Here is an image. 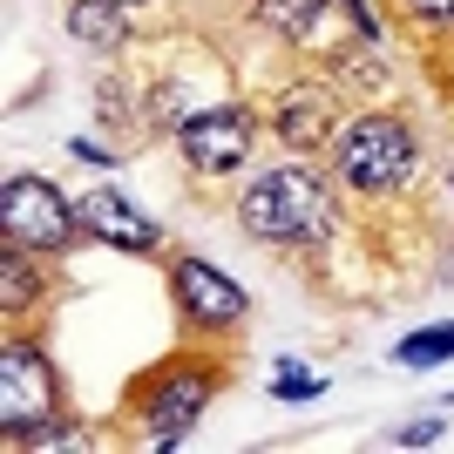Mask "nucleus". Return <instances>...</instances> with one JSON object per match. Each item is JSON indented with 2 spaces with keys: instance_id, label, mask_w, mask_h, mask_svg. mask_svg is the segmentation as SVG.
<instances>
[{
  "instance_id": "obj_1",
  "label": "nucleus",
  "mask_w": 454,
  "mask_h": 454,
  "mask_svg": "<svg viewBox=\"0 0 454 454\" xmlns=\"http://www.w3.org/2000/svg\"><path fill=\"white\" fill-rule=\"evenodd\" d=\"M238 231L258 238L271 251H319L333 231H340V197L312 163H278V170H258L238 190Z\"/></svg>"
},
{
  "instance_id": "obj_2",
  "label": "nucleus",
  "mask_w": 454,
  "mask_h": 454,
  "mask_svg": "<svg viewBox=\"0 0 454 454\" xmlns=\"http://www.w3.org/2000/svg\"><path fill=\"white\" fill-rule=\"evenodd\" d=\"M325 163H333V184L353 197H400L420 176V136L387 109H360L340 122Z\"/></svg>"
},
{
  "instance_id": "obj_3",
  "label": "nucleus",
  "mask_w": 454,
  "mask_h": 454,
  "mask_svg": "<svg viewBox=\"0 0 454 454\" xmlns=\"http://www.w3.org/2000/svg\"><path fill=\"white\" fill-rule=\"evenodd\" d=\"M217 360H204V353H176V360H163L150 380H143V394H136V427H143V441H150L156 454L184 448L190 434H197V420L210 414V400H217Z\"/></svg>"
},
{
  "instance_id": "obj_4",
  "label": "nucleus",
  "mask_w": 454,
  "mask_h": 454,
  "mask_svg": "<svg viewBox=\"0 0 454 454\" xmlns=\"http://www.w3.org/2000/svg\"><path fill=\"white\" fill-rule=\"evenodd\" d=\"M0 231H7V245H27L41 258H68L82 238V210L48 176H7L0 184Z\"/></svg>"
},
{
  "instance_id": "obj_5",
  "label": "nucleus",
  "mask_w": 454,
  "mask_h": 454,
  "mask_svg": "<svg viewBox=\"0 0 454 454\" xmlns=\"http://www.w3.org/2000/svg\"><path fill=\"white\" fill-rule=\"evenodd\" d=\"M170 305L190 333H238L251 319V292L231 278L224 265H210L197 251H184L170 265Z\"/></svg>"
},
{
  "instance_id": "obj_6",
  "label": "nucleus",
  "mask_w": 454,
  "mask_h": 454,
  "mask_svg": "<svg viewBox=\"0 0 454 454\" xmlns=\"http://www.w3.org/2000/svg\"><path fill=\"white\" fill-rule=\"evenodd\" d=\"M251 150H258V115H251V102H210V109H197L184 129H176V156H184V170H197V176L245 170Z\"/></svg>"
},
{
  "instance_id": "obj_7",
  "label": "nucleus",
  "mask_w": 454,
  "mask_h": 454,
  "mask_svg": "<svg viewBox=\"0 0 454 454\" xmlns=\"http://www.w3.org/2000/svg\"><path fill=\"white\" fill-rule=\"evenodd\" d=\"M340 122H346V89H340L333 75L285 82L278 102H271V136H278V150H292V156H319V150H333Z\"/></svg>"
},
{
  "instance_id": "obj_8",
  "label": "nucleus",
  "mask_w": 454,
  "mask_h": 454,
  "mask_svg": "<svg viewBox=\"0 0 454 454\" xmlns=\"http://www.w3.org/2000/svg\"><path fill=\"white\" fill-rule=\"evenodd\" d=\"M75 210H82V238H95V245H109V251L150 258V251L163 245V224H156L136 197H122V190H89Z\"/></svg>"
},
{
  "instance_id": "obj_9",
  "label": "nucleus",
  "mask_w": 454,
  "mask_h": 454,
  "mask_svg": "<svg viewBox=\"0 0 454 454\" xmlns=\"http://www.w3.org/2000/svg\"><path fill=\"white\" fill-rule=\"evenodd\" d=\"M55 366L35 340H7L0 346V427L7 420H35V414H55Z\"/></svg>"
},
{
  "instance_id": "obj_10",
  "label": "nucleus",
  "mask_w": 454,
  "mask_h": 454,
  "mask_svg": "<svg viewBox=\"0 0 454 454\" xmlns=\"http://www.w3.org/2000/svg\"><path fill=\"white\" fill-rule=\"evenodd\" d=\"M68 35L95 55H115V48H129V7H115V0H68Z\"/></svg>"
},
{
  "instance_id": "obj_11",
  "label": "nucleus",
  "mask_w": 454,
  "mask_h": 454,
  "mask_svg": "<svg viewBox=\"0 0 454 454\" xmlns=\"http://www.w3.org/2000/svg\"><path fill=\"white\" fill-rule=\"evenodd\" d=\"M41 299H48V265H41V251L7 245V258H0V312L20 319V312H35Z\"/></svg>"
},
{
  "instance_id": "obj_12",
  "label": "nucleus",
  "mask_w": 454,
  "mask_h": 454,
  "mask_svg": "<svg viewBox=\"0 0 454 454\" xmlns=\"http://www.w3.org/2000/svg\"><path fill=\"white\" fill-rule=\"evenodd\" d=\"M325 7L333 0H251V20L278 41H312L325 27Z\"/></svg>"
},
{
  "instance_id": "obj_13",
  "label": "nucleus",
  "mask_w": 454,
  "mask_h": 454,
  "mask_svg": "<svg viewBox=\"0 0 454 454\" xmlns=\"http://www.w3.org/2000/svg\"><path fill=\"white\" fill-rule=\"evenodd\" d=\"M0 434H7V448H89V434H82L61 407L55 414H35V420H7Z\"/></svg>"
},
{
  "instance_id": "obj_14",
  "label": "nucleus",
  "mask_w": 454,
  "mask_h": 454,
  "mask_svg": "<svg viewBox=\"0 0 454 454\" xmlns=\"http://www.w3.org/2000/svg\"><path fill=\"white\" fill-rule=\"evenodd\" d=\"M373 48H380V41H360V48L346 41L340 55H333V82H340V89L353 82V89H366V95H373L380 82H387V68H380V55H373Z\"/></svg>"
},
{
  "instance_id": "obj_15",
  "label": "nucleus",
  "mask_w": 454,
  "mask_h": 454,
  "mask_svg": "<svg viewBox=\"0 0 454 454\" xmlns=\"http://www.w3.org/2000/svg\"><path fill=\"white\" fill-rule=\"evenodd\" d=\"M394 360H400V366H441V360H454V319H448V325H427V333H407V340H394Z\"/></svg>"
},
{
  "instance_id": "obj_16",
  "label": "nucleus",
  "mask_w": 454,
  "mask_h": 454,
  "mask_svg": "<svg viewBox=\"0 0 454 454\" xmlns=\"http://www.w3.org/2000/svg\"><path fill=\"white\" fill-rule=\"evenodd\" d=\"M271 394H278V400H319L325 394V373H312V366H299V360H278Z\"/></svg>"
},
{
  "instance_id": "obj_17",
  "label": "nucleus",
  "mask_w": 454,
  "mask_h": 454,
  "mask_svg": "<svg viewBox=\"0 0 454 454\" xmlns=\"http://www.w3.org/2000/svg\"><path fill=\"white\" fill-rule=\"evenodd\" d=\"M400 7H407L420 27H441V35H454V0H400Z\"/></svg>"
},
{
  "instance_id": "obj_18",
  "label": "nucleus",
  "mask_w": 454,
  "mask_h": 454,
  "mask_svg": "<svg viewBox=\"0 0 454 454\" xmlns=\"http://www.w3.org/2000/svg\"><path fill=\"white\" fill-rule=\"evenodd\" d=\"M441 434H448L441 420H407V427H394V434H387V441H394V448H434Z\"/></svg>"
},
{
  "instance_id": "obj_19",
  "label": "nucleus",
  "mask_w": 454,
  "mask_h": 454,
  "mask_svg": "<svg viewBox=\"0 0 454 454\" xmlns=\"http://www.w3.org/2000/svg\"><path fill=\"white\" fill-rule=\"evenodd\" d=\"M68 156H75V163H95V170H115V163H122V156L102 150L95 136H68Z\"/></svg>"
},
{
  "instance_id": "obj_20",
  "label": "nucleus",
  "mask_w": 454,
  "mask_h": 454,
  "mask_svg": "<svg viewBox=\"0 0 454 454\" xmlns=\"http://www.w3.org/2000/svg\"><path fill=\"white\" fill-rule=\"evenodd\" d=\"M115 7H129V14H136V7H150V0H115Z\"/></svg>"
}]
</instances>
